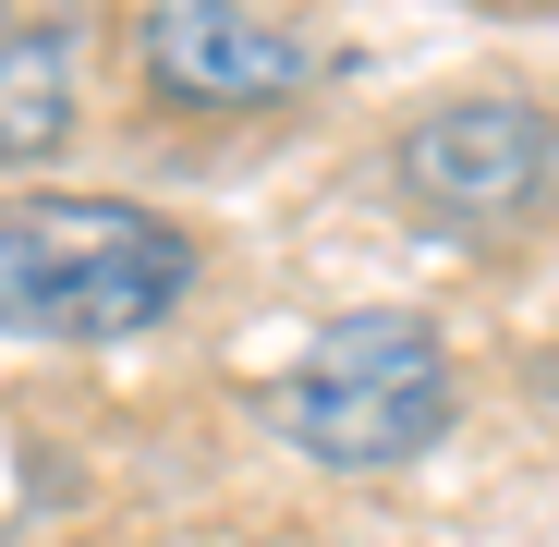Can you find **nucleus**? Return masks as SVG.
Wrapping results in <instances>:
<instances>
[{
	"mask_svg": "<svg viewBox=\"0 0 559 547\" xmlns=\"http://www.w3.org/2000/svg\"><path fill=\"white\" fill-rule=\"evenodd\" d=\"M547 110H523V98H450V110H426L414 134H402V195L426 207V219H450V231H487V219H511V207H535V182H547Z\"/></svg>",
	"mask_w": 559,
	"mask_h": 547,
	"instance_id": "7ed1b4c3",
	"label": "nucleus"
},
{
	"mask_svg": "<svg viewBox=\"0 0 559 547\" xmlns=\"http://www.w3.org/2000/svg\"><path fill=\"white\" fill-rule=\"evenodd\" d=\"M195 293V243L122 195H13L0 207V329L25 341H134Z\"/></svg>",
	"mask_w": 559,
	"mask_h": 547,
	"instance_id": "f257e3e1",
	"label": "nucleus"
},
{
	"mask_svg": "<svg viewBox=\"0 0 559 547\" xmlns=\"http://www.w3.org/2000/svg\"><path fill=\"white\" fill-rule=\"evenodd\" d=\"M146 85L182 110H255L305 85V49L255 25L243 0H146Z\"/></svg>",
	"mask_w": 559,
	"mask_h": 547,
	"instance_id": "20e7f679",
	"label": "nucleus"
},
{
	"mask_svg": "<svg viewBox=\"0 0 559 547\" xmlns=\"http://www.w3.org/2000/svg\"><path fill=\"white\" fill-rule=\"evenodd\" d=\"M73 25H0V158H49L73 134Z\"/></svg>",
	"mask_w": 559,
	"mask_h": 547,
	"instance_id": "39448f33",
	"label": "nucleus"
},
{
	"mask_svg": "<svg viewBox=\"0 0 559 547\" xmlns=\"http://www.w3.org/2000/svg\"><path fill=\"white\" fill-rule=\"evenodd\" d=\"M267 426L317 463H414L450 426V341L426 317H341L267 390Z\"/></svg>",
	"mask_w": 559,
	"mask_h": 547,
	"instance_id": "f03ea898",
	"label": "nucleus"
}]
</instances>
